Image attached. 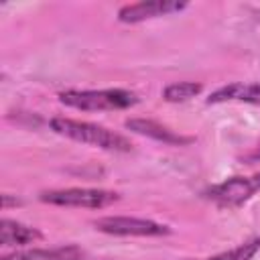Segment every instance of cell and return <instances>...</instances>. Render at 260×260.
Here are the masks:
<instances>
[{"label": "cell", "mask_w": 260, "mask_h": 260, "mask_svg": "<svg viewBox=\"0 0 260 260\" xmlns=\"http://www.w3.org/2000/svg\"><path fill=\"white\" fill-rule=\"evenodd\" d=\"M0 260H91V258L79 246L67 244L57 248H32L22 252H10L0 256Z\"/></svg>", "instance_id": "9c48e42d"}, {"label": "cell", "mask_w": 260, "mask_h": 260, "mask_svg": "<svg viewBox=\"0 0 260 260\" xmlns=\"http://www.w3.org/2000/svg\"><path fill=\"white\" fill-rule=\"evenodd\" d=\"M39 199L57 207H81V209H104L120 199L116 191L93 189V187H67V189H47L39 193Z\"/></svg>", "instance_id": "277c9868"}, {"label": "cell", "mask_w": 260, "mask_h": 260, "mask_svg": "<svg viewBox=\"0 0 260 260\" xmlns=\"http://www.w3.org/2000/svg\"><path fill=\"white\" fill-rule=\"evenodd\" d=\"M242 160H244L246 165L258 162V160H260V144H256V146H252L248 152H244V154H242Z\"/></svg>", "instance_id": "4fadbf2b"}, {"label": "cell", "mask_w": 260, "mask_h": 260, "mask_svg": "<svg viewBox=\"0 0 260 260\" xmlns=\"http://www.w3.org/2000/svg\"><path fill=\"white\" fill-rule=\"evenodd\" d=\"M187 8V2H175V0H150V2H134L126 4L118 10V20L126 24H138L150 18L169 16L175 12H181Z\"/></svg>", "instance_id": "8992f818"}, {"label": "cell", "mask_w": 260, "mask_h": 260, "mask_svg": "<svg viewBox=\"0 0 260 260\" xmlns=\"http://www.w3.org/2000/svg\"><path fill=\"white\" fill-rule=\"evenodd\" d=\"M51 130L55 134H61L69 140L93 146V148H102L108 152H130L132 150V142L124 136L118 134L106 126L87 122V120H75V118H51Z\"/></svg>", "instance_id": "6da1fadb"}, {"label": "cell", "mask_w": 260, "mask_h": 260, "mask_svg": "<svg viewBox=\"0 0 260 260\" xmlns=\"http://www.w3.org/2000/svg\"><path fill=\"white\" fill-rule=\"evenodd\" d=\"M43 238V234L26 223H20L16 219L4 217L0 223V244L4 248H22L28 244H35Z\"/></svg>", "instance_id": "30bf717a"}, {"label": "cell", "mask_w": 260, "mask_h": 260, "mask_svg": "<svg viewBox=\"0 0 260 260\" xmlns=\"http://www.w3.org/2000/svg\"><path fill=\"white\" fill-rule=\"evenodd\" d=\"M59 102L67 108L81 112H116L128 110L138 104V95L124 87L108 89H65L59 93Z\"/></svg>", "instance_id": "7a4b0ae2"}, {"label": "cell", "mask_w": 260, "mask_h": 260, "mask_svg": "<svg viewBox=\"0 0 260 260\" xmlns=\"http://www.w3.org/2000/svg\"><path fill=\"white\" fill-rule=\"evenodd\" d=\"M93 228L102 234L116 238H160L169 236L171 228L146 217H128V215H106L93 221Z\"/></svg>", "instance_id": "5b68a950"}, {"label": "cell", "mask_w": 260, "mask_h": 260, "mask_svg": "<svg viewBox=\"0 0 260 260\" xmlns=\"http://www.w3.org/2000/svg\"><path fill=\"white\" fill-rule=\"evenodd\" d=\"M126 128L140 134V136H146V138H152L156 142H162V144H171V146H187L191 142H195L193 136H185V134H179L175 130H171L169 126L156 122V120H150V118H128L126 122Z\"/></svg>", "instance_id": "52a82bcc"}, {"label": "cell", "mask_w": 260, "mask_h": 260, "mask_svg": "<svg viewBox=\"0 0 260 260\" xmlns=\"http://www.w3.org/2000/svg\"><path fill=\"white\" fill-rule=\"evenodd\" d=\"M260 193V171L254 175H236L221 183L209 185L201 191V197L219 209H236Z\"/></svg>", "instance_id": "3957f363"}, {"label": "cell", "mask_w": 260, "mask_h": 260, "mask_svg": "<svg viewBox=\"0 0 260 260\" xmlns=\"http://www.w3.org/2000/svg\"><path fill=\"white\" fill-rule=\"evenodd\" d=\"M258 252H260V236L258 238H250V240H246L244 244H240V246H236L232 250L213 254V256L203 258V260H254V256Z\"/></svg>", "instance_id": "7c38bea8"}, {"label": "cell", "mask_w": 260, "mask_h": 260, "mask_svg": "<svg viewBox=\"0 0 260 260\" xmlns=\"http://www.w3.org/2000/svg\"><path fill=\"white\" fill-rule=\"evenodd\" d=\"M203 89L201 83H195V81H177V83H171L162 89V100L165 102H171V104H179V102H187L195 95H199Z\"/></svg>", "instance_id": "8fae6325"}, {"label": "cell", "mask_w": 260, "mask_h": 260, "mask_svg": "<svg viewBox=\"0 0 260 260\" xmlns=\"http://www.w3.org/2000/svg\"><path fill=\"white\" fill-rule=\"evenodd\" d=\"M205 102L209 106L211 104H228V102L260 106V83L258 81H252V83H248V81H234V83L221 85L215 91H211Z\"/></svg>", "instance_id": "ba28073f"}]
</instances>
